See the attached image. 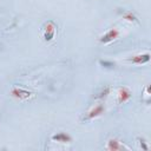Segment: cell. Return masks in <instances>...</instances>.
<instances>
[{
	"label": "cell",
	"mask_w": 151,
	"mask_h": 151,
	"mask_svg": "<svg viewBox=\"0 0 151 151\" xmlns=\"http://www.w3.org/2000/svg\"><path fill=\"white\" fill-rule=\"evenodd\" d=\"M52 140L59 142V143H70L72 140V138H71L70 134H67L65 132H59V133L52 136Z\"/></svg>",
	"instance_id": "obj_8"
},
{
	"label": "cell",
	"mask_w": 151,
	"mask_h": 151,
	"mask_svg": "<svg viewBox=\"0 0 151 151\" xmlns=\"http://www.w3.org/2000/svg\"><path fill=\"white\" fill-rule=\"evenodd\" d=\"M131 97V92L127 87H120L118 91V101L119 103H125L130 99Z\"/></svg>",
	"instance_id": "obj_7"
},
{
	"label": "cell",
	"mask_w": 151,
	"mask_h": 151,
	"mask_svg": "<svg viewBox=\"0 0 151 151\" xmlns=\"http://www.w3.org/2000/svg\"><path fill=\"white\" fill-rule=\"evenodd\" d=\"M55 33V25L53 21H47L45 27H44V39L46 41H50L53 39Z\"/></svg>",
	"instance_id": "obj_2"
},
{
	"label": "cell",
	"mask_w": 151,
	"mask_h": 151,
	"mask_svg": "<svg viewBox=\"0 0 151 151\" xmlns=\"http://www.w3.org/2000/svg\"><path fill=\"white\" fill-rule=\"evenodd\" d=\"M118 35H119L118 29H116V28H111V29H109L104 35H101L99 40H100L101 44H109V42L113 41Z\"/></svg>",
	"instance_id": "obj_3"
},
{
	"label": "cell",
	"mask_w": 151,
	"mask_h": 151,
	"mask_svg": "<svg viewBox=\"0 0 151 151\" xmlns=\"http://www.w3.org/2000/svg\"><path fill=\"white\" fill-rule=\"evenodd\" d=\"M124 18H125L126 20H129V21H137V18H136L131 12H126V13L124 14Z\"/></svg>",
	"instance_id": "obj_9"
},
{
	"label": "cell",
	"mask_w": 151,
	"mask_h": 151,
	"mask_svg": "<svg viewBox=\"0 0 151 151\" xmlns=\"http://www.w3.org/2000/svg\"><path fill=\"white\" fill-rule=\"evenodd\" d=\"M100 65H103L104 67H112V66H113V63H110V61H104V60H100Z\"/></svg>",
	"instance_id": "obj_10"
},
{
	"label": "cell",
	"mask_w": 151,
	"mask_h": 151,
	"mask_svg": "<svg viewBox=\"0 0 151 151\" xmlns=\"http://www.w3.org/2000/svg\"><path fill=\"white\" fill-rule=\"evenodd\" d=\"M123 149H127V147L124 146L123 144H120V142L116 138L110 139L107 143V146H106V150H110V151H118V150H123Z\"/></svg>",
	"instance_id": "obj_6"
},
{
	"label": "cell",
	"mask_w": 151,
	"mask_h": 151,
	"mask_svg": "<svg viewBox=\"0 0 151 151\" xmlns=\"http://www.w3.org/2000/svg\"><path fill=\"white\" fill-rule=\"evenodd\" d=\"M103 112H104V106H103L101 104H98V105H96L94 107H92L88 112H86L83 119H84V120H91V119H93V118L100 116Z\"/></svg>",
	"instance_id": "obj_1"
},
{
	"label": "cell",
	"mask_w": 151,
	"mask_h": 151,
	"mask_svg": "<svg viewBox=\"0 0 151 151\" xmlns=\"http://www.w3.org/2000/svg\"><path fill=\"white\" fill-rule=\"evenodd\" d=\"M150 60V53L146 52V53H143V54H137V55H133L132 58L129 59L130 63H133V64H145Z\"/></svg>",
	"instance_id": "obj_5"
},
{
	"label": "cell",
	"mask_w": 151,
	"mask_h": 151,
	"mask_svg": "<svg viewBox=\"0 0 151 151\" xmlns=\"http://www.w3.org/2000/svg\"><path fill=\"white\" fill-rule=\"evenodd\" d=\"M11 94L19 99H26L31 96V92H28L27 90H24L21 87H13L11 91Z\"/></svg>",
	"instance_id": "obj_4"
}]
</instances>
